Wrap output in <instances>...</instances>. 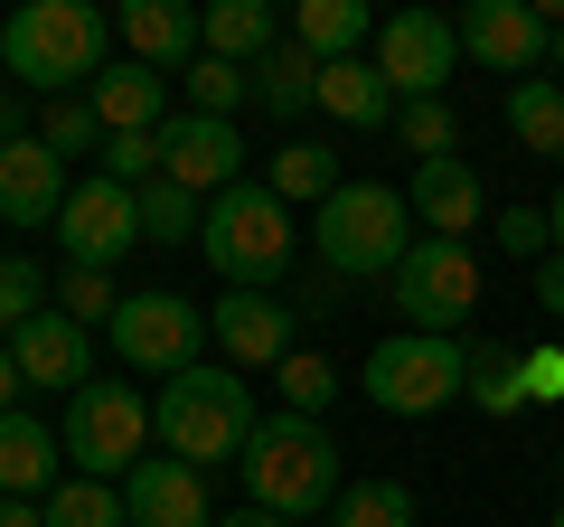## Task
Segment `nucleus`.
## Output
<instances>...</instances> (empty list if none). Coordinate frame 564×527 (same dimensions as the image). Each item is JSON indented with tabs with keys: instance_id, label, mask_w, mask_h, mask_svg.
<instances>
[{
	"instance_id": "f257e3e1",
	"label": "nucleus",
	"mask_w": 564,
	"mask_h": 527,
	"mask_svg": "<svg viewBox=\"0 0 564 527\" xmlns=\"http://www.w3.org/2000/svg\"><path fill=\"white\" fill-rule=\"evenodd\" d=\"M236 471H245V508H273V518H321L348 490L339 443H329L321 415H263Z\"/></svg>"
},
{
	"instance_id": "f03ea898",
	"label": "nucleus",
	"mask_w": 564,
	"mask_h": 527,
	"mask_svg": "<svg viewBox=\"0 0 564 527\" xmlns=\"http://www.w3.org/2000/svg\"><path fill=\"white\" fill-rule=\"evenodd\" d=\"M254 386L236 377V367H188V377L161 386V406H151V443L170 452V462L188 471H217V462H245V443H254Z\"/></svg>"
},
{
	"instance_id": "7ed1b4c3",
	"label": "nucleus",
	"mask_w": 564,
	"mask_h": 527,
	"mask_svg": "<svg viewBox=\"0 0 564 527\" xmlns=\"http://www.w3.org/2000/svg\"><path fill=\"white\" fill-rule=\"evenodd\" d=\"M104 47H113V20L104 10H85V0H20L10 20H0V66L20 85H39V95H76V85H95Z\"/></svg>"
},
{
	"instance_id": "20e7f679",
	"label": "nucleus",
	"mask_w": 564,
	"mask_h": 527,
	"mask_svg": "<svg viewBox=\"0 0 564 527\" xmlns=\"http://www.w3.org/2000/svg\"><path fill=\"white\" fill-rule=\"evenodd\" d=\"M198 255L226 273V292H273L282 264H292V207H282L263 180H236L226 198H207Z\"/></svg>"
},
{
	"instance_id": "39448f33",
	"label": "nucleus",
	"mask_w": 564,
	"mask_h": 527,
	"mask_svg": "<svg viewBox=\"0 0 564 527\" xmlns=\"http://www.w3.org/2000/svg\"><path fill=\"white\" fill-rule=\"evenodd\" d=\"M414 198L386 180H348L339 198L321 207V264L339 273V283H367V273H395L404 255H414Z\"/></svg>"
},
{
	"instance_id": "423d86ee",
	"label": "nucleus",
	"mask_w": 564,
	"mask_h": 527,
	"mask_svg": "<svg viewBox=\"0 0 564 527\" xmlns=\"http://www.w3.org/2000/svg\"><path fill=\"white\" fill-rule=\"evenodd\" d=\"M358 386H367L377 415H443V406L470 396V348L462 340H423V330H395V340L367 348Z\"/></svg>"
},
{
	"instance_id": "0eeeda50",
	"label": "nucleus",
	"mask_w": 564,
	"mask_h": 527,
	"mask_svg": "<svg viewBox=\"0 0 564 527\" xmlns=\"http://www.w3.org/2000/svg\"><path fill=\"white\" fill-rule=\"evenodd\" d=\"M66 462L85 471V481H132L141 462H151V406H141V386L122 377H95L66 396Z\"/></svg>"
},
{
	"instance_id": "6e6552de",
	"label": "nucleus",
	"mask_w": 564,
	"mask_h": 527,
	"mask_svg": "<svg viewBox=\"0 0 564 527\" xmlns=\"http://www.w3.org/2000/svg\"><path fill=\"white\" fill-rule=\"evenodd\" d=\"M104 340H113V358L132 367V377H188V367H198V348H207V311L198 302H180V292H122V311H113V330H104Z\"/></svg>"
},
{
	"instance_id": "1a4fd4ad",
	"label": "nucleus",
	"mask_w": 564,
	"mask_h": 527,
	"mask_svg": "<svg viewBox=\"0 0 564 527\" xmlns=\"http://www.w3.org/2000/svg\"><path fill=\"white\" fill-rule=\"evenodd\" d=\"M395 311L423 340H452L480 311V255L470 245H443V236H414V255L395 264Z\"/></svg>"
},
{
	"instance_id": "9d476101",
	"label": "nucleus",
	"mask_w": 564,
	"mask_h": 527,
	"mask_svg": "<svg viewBox=\"0 0 564 527\" xmlns=\"http://www.w3.org/2000/svg\"><path fill=\"white\" fill-rule=\"evenodd\" d=\"M367 66L395 85V104H443V85L462 76V29L443 10H395V20H377Z\"/></svg>"
},
{
	"instance_id": "9b49d317",
	"label": "nucleus",
	"mask_w": 564,
	"mask_h": 527,
	"mask_svg": "<svg viewBox=\"0 0 564 527\" xmlns=\"http://www.w3.org/2000/svg\"><path fill=\"white\" fill-rule=\"evenodd\" d=\"M57 245H66V264H85V273H113L122 255L141 245V189H122V180H76L66 189V217H57Z\"/></svg>"
},
{
	"instance_id": "f8f14e48",
	"label": "nucleus",
	"mask_w": 564,
	"mask_h": 527,
	"mask_svg": "<svg viewBox=\"0 0 564 527\" xmlns=\"http://www.w3.org/2000/svg\"><path fill=\"white\" fill-rule=\"evenodd\" d=\"M452 29H462V57H470V66H489V76H518V85L536 76L545 57H555V20H545L536 0H470Z\"/></svg>"
},
{
	"instance_id": "ddd939ff",
	"label": "nucleus",
	"mask_w": 564,
	"mask_h": 527,
	"mask_svg": "<svg viewBox=\"0 0 564 527\" xmlns=\"http://www.w3.org/2000/svg\"><path fill=\"white\" fill-rule=\"evenodd\" d=\"M207 340L226 348L236 377L282 367V358H292V340H302V302H282V292H226V302L207 311Z\"/></svg>"
},
{
	"instance_id": "4468645a",
	"label": "nucleus",
	"mask_w": 564,
	"mask_h": 527,
	"mask_svg": "<svg viewBox=\"0 0 564 527\" xmlns=\"http://www.w3.org/2000/svg\"><path fill=\"white\" fill-rule=\"evenodd\" d=\"M161 180H180L188 198H226L245 180V132L217 114H170L161 122Z\"/></svg>"
},
{
	"instance_id": "2eb2a0df",
	"label": "nucleus",
	"mask_w": 564,
	"mask_h": 527,
	"mask_svg": "<svg viewBox=\"0 0 564 527\" xmlns=\"http://www.w3.org/2000/svg\"><path fill=\"white\" fill-rule=\"evenodd\" d=\"M414 226L423 236H443V245H470V226H489V189H480V170L452 151V161H414Z\"/></svg>"
},
{
	"instance_id": "dca6fc26",
	"label": "nucleus",
	"mask_w": 564,
	"mask_h": 527,
	"mask_svg": "<svg viewBox=\"0 0 564 527\" xmlns=\"http://www.w3.org/2000/svg\"><path fill=\"white\" fill-rule=\"evenodd\" d=\"M113 29L132 39V66H151V76H188V66L207 57V20L188 0H132Z\"/></svg>"
},
{
	"instance_id": "f3484780",
	"label": "nucleus",
	"mask_w": 564,
	"mask_h": 527,
	"mask_svg": "<svg viewBox=\"0 0 564 527\" xmlns=\"http://www.w3.org/2000/svg\"><path fill=\"white\" fill-rule=\"evenodd\" d=\"M57 217H66V161L39 132H20L0 151V226H57Z\"/></svg>"
},
{
	"instance_id": "a211bd4d",
	"label": "nucleus",
	"mask_w": 564,
	"mask_h": 527,
	"mask_svg": "<svg viewBox=\"0 0 564 527\" xmlns=\"http://www.w3.org/2000/svg\"><path fill=\"white\" fill-rule=\"evenodd\" d=\"M122 508H132V527H217V508H207V471L170 462V452H151V462L122 481Z\"/></svg>"
},
{
	"instance_id": "6ab92c4d",
	"label": "nucleus",
	"mask_w": 564,
	"mask_h": 527,
	"mask_svg": "<svg viewBox=\"0 0 564 527\" xmlns=\"http://www.w3.org/2000/svg\"><path fill=\"white\" fill-rule=\"evenodd\" d=\"M10 358H20V377L29 386H57V396H76V386H95V348H85V330L66 321L57 302L39 311V321L10 340Z\"/></svg>"
},
{
	"instance_id": "aec40b11",
	"label": "nucleus",
	"mask_w": 564,
	"mask_h": 527,
	"mask_svg": "<svg viewBox=\"0 0 564 527\" xmlns=\"http://www.w3.org/2000/svg\"><path fill=\"white\" fill-rule=\"evenodd\" d=\"M66 481V433L39 415H0V499H47Z\"/></svg>"
},
{
	"instance_id": "412c9836",
	"label": "nucleus",
	"mask_w": 564,
	"mask_h": 527,
	"mask_svg": "<svg viewBox=\"0 0 564 527\" xmlns=\"http://www.w3.org/2000/svg\"><path fill=\"white\" fill-rule=\"evenodd\" d=\"M85 104H95L104 132H161V122H170V76H151V66L122 57V66H104V76H95V95H85Z\"/></svg>"
},
{
	"instance_id": "4be33fe9",
	"label": "nucleus",
	"mask_w": 564,
	"mask_h": 527,
	"mask_svg": "<svg viewBox=\"0 0 564 527\" xmlns=\"http://www.w3.org/2000/svg\"><path fill=\"white\" fill-rule=\"evenodd\" d=\"M321 114L348 122V132H377V122H395V85L367 57H339V66H321Z\"/></svg>"
},
{
	"instance_id": "5701e85b",
	"label": "nucleus",
	"mask_w": 564,
	"mask_h": 527,
	"mask_svg": "<svg viewBox=\"0 0 564 527\" xmlns=\"http://www.w3.org/2000/svg\"><path fill=\"white\" fill-rule=\"evenodd\" d=\"M292 47H311L321 66L358 57V47H377V20H367V0H302L292 10Z\"/></svg>"
},
{
	"instance_id": "b1692460",
	"label": "nucleus",
	"mask_w": 564,
	"mask_h": 527,
	"mask_svg": "<svg viewBox=\"0 0 564 527\" xmlns=\"http://www.w3.org/2000/svg\"><path fill=\"white\" fill-rule=\"evenodd\" d=\"M198 20H207V57L245 66V76H254V66L282 47V20L263 10V0H217V10H198Z\"/></svg>"
},
{
	"instance_id": "393cba45",
	"label": "nucleus",
	"mask_w": 564,
	"mask_h": 527,
	"mask_svg": "<svg viewBox=\"0 0 564 527\" xmlns=\"http://www.w3.org/2000/svg\"><path fill=\"white\" fill-rule=\"evenodd\" d=\"M263 189H273L282 207H329L339 198V151H321V142H302V132H292V142L273 151V170H263Z\"/></svg>"
},
{
	"instance_id": "a878e982",
	"label": "nucleus",
	"mask_w": 564,
	"mask_h": 527,
	"mask_svg": "<svg viewBox=\"0 0 564 527\" xmlns=\"http://www.w3.org/2000/svg\"><path fill=\"white\" fill-rule=\"evenodd\" d=\"M254 104H263V114H282V122H302L311 104H321V57H311V47H292V39H282L273 57L254 66Z\"/></svg>"
},
{
	"instance_id": "bb28decb",
	"label": "nucleus",
	"mask_w": 564,
	"mask_h": 527,
	"mask_svg": "<svg viewBox=\"0 0 564 527\" xmlns=\"http://www.w3.org/2000/svg\"><path fill=\"white\" fill-rule=\"evenodd\" d=\"M508 132H518L536 161H564V85H555V76L508 85Z\"/></svg>"
},
{
	"instance_id": "cd10ccee",
	"label": "nucleus",
	"mask_w": 564,
	"mask_h": 527,
	"mask_svg": "<svg viewBox=\"0 0 564 527\" xmlns=\"http://www.w3.org/2000/svg\"><path fill=\"white\" fill-rule=\"evenodd\" d=\"M470 406L480 415H527V348H499V340H470Z\"/></svg>"
},
{
	"instance_id": "c85d7f7f",
	"label": "nucleus",
	"mask_w": 564,
	"mask_h": 527,
	"mask_svg": "<svg viewBox=\"0 0 564 527\" xmlns=\"http://www.w3.org/2000/svg\"><path fill=\"white\" fill-rule=\"evenodd\" d=\"M47 527H132L122 481H85V471H66V481L47 490Z\"/></svg>"
},
{
	"instance_id": "c756f323",
	"label": "nucleus",
	"mask_w": 564,
	"mask_h": 527,
	"mask_svg": "<svg viewBox=\"0 0 564 527\" xmlns=\"http://www.w3.org/2000/svg\"><path fill=\"white\" fill-rule=\"evenodd\" d=\"M198 226H207V198H188L180 180L141 189V245H198Z\"/></svg>"
},
{
	"instance_id": "7c9ffc66",
	"label": "nucleus",
	"mask_w": 564,
	"mask_h": 527,
	"mask_svg": "<svg viewBox=\"0 0 564 527\" xmlns=\"http://www.w3.org/2000/svg\"><path fill=\"white\" fill-rule=\"evenodd\" d=\"M47 302H57V292H47V273H39V255H0V348L20 340V330L39 321Z\"/></svg>"
},
{
	"instance_id": "2f4dec72",
	"label": "nucleus",
	"mask_w": 564,
	"mask_h": 527,
	"mask_svg": "<svg viewBox=\"0 0 564 527\" xmlns=\"http://www.w3.org/2000/svg\"><path fill=\"white\" fill-rule=\"evenodd\" d=\"M329 527H414V490L404 481H348Z\"/></svg>"
},
{
	"instance_id": "473e14b6",
	"label": "nucleus",
	"mask_w": 564,
	"mask_h": 527,
	"mask_svg": "<svg viewBox=\"0 0 564 527\" xmlns=\"http://www.w3.org/2000/svg\"><path fill=\"white\" fill-rule=\"evenodd\" d=\"M273 377H282V415H329V396H339V367L321 348H292Z\"/></svg>"
},
{
	"instance_id": "72a5a7b5",
	"label": "nucleus",
	"mask_w": 564,
	"mask_h": 527,
	"mask_svg": "<svg viewBox=\"0 0 564 527\" xmlns=\"http://www.w3.org/2000/svg\"><path fill=\"white\" fill-rule=\"evenodd\" d=\"M57 311H66V321H76V330H113V311H122V292H113V273H85V264H66V283H57Z\"/></svg>"
},
{
	"instance_id": "f704fd0d",
	"label": "nucleus",
	"mask_w": 564,
	"mask_h": 527,
	"mask_svg": "<svg viewBox=\"0 0 564 527\" xmlns=\"http://www.w3.org/2000/svg\"><path fill=\"white\" fill-rule=\"evenodd\" d=\"M180 85H188V114H217V122H236V104H245V66H226V57H198Z\"/></svg>"
},
{
	"instance_id": "c9c22d12",
	"label": "nucleus",
	"mask_w": 564,
	"mask_h": 527,
	"mask_svg": "<svg viewBox=\"0 0 564 527\" xmlns=\"http://www.w3.org/2000/svg\"><path fill=\"white\" fill-rule=\"evenodd\" d=\"M104 180L151 189V180H161V132H104Z\"/></svg>"
},
{
	"instance_id": "e433bc0d",
	"label": "nucleus",
	"mask_w": 564,
	"mask_h": 527,
	"mask_svg": "<svg viewBox=\"0 0 564 527\" xmlns=\"http://www.w3.org/2000/svg\"><path fill=\"white\" fill-rule=\"evenodd\" d=\"M395 142L414 161H452V104H395Z\"/></svg>"
},
{
	"instance_id": "4c0bfd02",
	"label": "nucleus",
	"mask_w": 564,
	"mask_h": 527,
	"mask_svg": "<svg viewBox=\"0 0 564 527\" xmlns=\"http://www.w3.org/2000/svg\"><path fill=\"white\" fill-rule=\"evenodd\" d=\"M489 236H499V255H518V264H545V255H555L545 207H499V217H489Z\"/></svg>"
},
{
	"instance_id": "58836bf2",
	"label": "nucleus",
	"mask_w": 564,
	"mask_h": 527,
	"mask_svg": "<svg viewBox=\"0 0 564 527\" xmlns=\"http://www.w3.org/2000/svg\"><path fill=\"white\" fill-rule=\"evenodd\" d=\"M39 142L57 151V161H66V151H85V142H104L95 104H85V95H57V104H47V122H39Z\"/></svg>"
},
{
	"instance_id": "ea45409f",
	"label": "nucleus",
	"mask_w": 564,
	"mask_h": 527,
	"mask_svg": "<svg viewBox=\"0 0 564 527\" xmlns=\"http://www.w3.org/2000/svg\"><path fill=\"white\" fill-rule=\"evenodd\" d=\"M527 406H564V348H527Z\"/></svg>"
},
{
	"instance_id": "a19ab883",
	"label": "nucleus",
	"mask_w": 564,
	"mask_h": 527,
	"mask_svg": "<svg viewBox=\"0 0 564 527\" xmlns=\"http://www.w3.org/2000/svg\"><path fill=\"white\" fill-rule=\"evenodd\" d=\"M536 311L564 330V255H545V264H536Z\"/></svg>"
},
{
	"instance_id": "79ce46f5",
	"label": "nucleus",
	"mask_w": 564,
	"mask_h": 527,
	"mask_svg": "<svg viewBox=\"0 0 564 527\" xmlns=\"http://www.w3.org/2000/svg\"><path fill=\"white\" fill-rule=\"evenodd\" d=\"M0 527H47V499H0Z\"/></svg>"
},
{
	"instance_id": "37998d69",
	"label": "nucleus",
	"mask_w": 564,
	"mask_h": 527,
	"mask_svg": "<svg viewBox=\"0 0 564 527\" xmlns=\"http://www.w3.org/2000/svg\"><path fill=\"white\" fill-rule=\"evenodd\" d=\"M20 386H29V377H20V358L0 348V415H20Z\"/></svg>"
},
{
	"instance_id": "c03bdc74",
	"label": "nucleus",
	"mask_w": 564,
	"mask_h": 527,
	"mask_svg": "<svg viewBox=\"0 0 564 527\" xmlns=\"http://www.w3.org/2000/svg\"><path fill=\"white\" fill-rule=\"evenodd\" d=\"M217 527H292V518H273V508H236V518H217Z\"/></svg>"
},
{
	"instance_id": "a18cd8bd",
	"label": "nucleus",
	"mask_w": 564,
	"mask_h": 527,
	"mask_svg": "<svg viewBox=\"0 0 564 527\" xmlns=\"http://www.w3.org/2000/svg\"><path fill=\"white\" fill-rule=\"evenodd\" d=\"M545 226H555V255H564V189H555V207H545Z\"/></svg>"
},
{
	"instance_id": "49530a36",
	"label": "nucleus",
	"mask_w": 564,
	"mask_h": 527,
	"mask_svg": "<svg viewBox=\"0 0 564 527\" xmlns=\"http://www.w3.org/2000/svg\"><path fill=\"white\" fill-rule=\"evenodd\" d=\"M10 142H20V122H10V95H0V151H10Z\"/></svg>"
},
{
	"instance_id": "de8ad7c7",
	"label": "nucleus",
	"mask_w": 564,
	"mask_h": 527,
	"mask_svg": "<svg viewBox=\"0 0 564 527\" xmlns=\"http://www.w3.org/2000/svg\"><path fill=\"white\" fill-rule=\"evenodd\" d=\"M555 76H564V29H555Z\"/></svg>"
},
{
	"instance_id": "09e8293b",
	"label": "nucleus",
	"mask_w": 564,
	"mask_h": 527,
	"mask_svg": "<svg viewBox=\"0 0 564 527\" xmlns=\"http://www.w3.org/2000/svg\"><path fill=\"white\" fill-rule=\"evenodd\" d=\"M545 527H564V508H555V518H545Z\"/></svg>"
}]
</instances>
